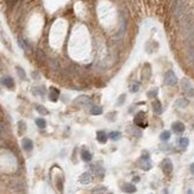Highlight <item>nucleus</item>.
I'll use <instances>...</instances> for the list:
<instances>
[{"mask_svg":"<svg viewBox=\"0 0 194 194\" xmlns=\"http://www.w3.org/2000/svg\"><path fill=\"white\" fill-rule=\"evenodd\" d=\"M180 24L182 26L183 36L186 37L188 41H194V24H193V22L191 19V16L188 14Z\"/></svg>","mask_w":194,"mask_h":194,"instance_id":"f257e3e1","label":"nucleus"},{"mask_svg":"<svg viewBox=\"0 0 194 194\" xmlns=\"http://www.w3.org/2000/svg\"><path fill=\"white\" fill-rule=\"evenodd\" d=\"M174 12H175V17H176V19H178L180 23H181V22H182V20H183V19L188 16V14H187V10H186V6H185L181 1H178V3H176Z\"/></svg>","mask_w":194,"mask_h":194,"instance_id":"f03ea898","label":"nucleus"},{"mask_svg":"<svg viewBox=\"0 0 194 194\" xmlns=\"http://www.w3.org/2000/svg\"><path fill=\"white\" fill-rule=\"evenodd\" d=\"M75 104L82 109H92V100L86 95H81L77 99H75Z\"/></svg>","mask_w":194,"mask_h":194,"instance_id":"7ed1b4c3","label":"nucleus"},{"mask_svg":"<svg viewBox=\"0 0 194 194\" xmlns=\"http://www.w3.org/2000/svg\"><path fill=\"white\" fill-rule=\"evenodd\" d=\"M181 88H182L183 93L186 95H188V96H193L194 95V88H193L192 83L188 80H186V79H183V80L181 81Z\"/></svg>","mask_w":194,"mask_h":194,"instance_id":"20e7f679","label":"nucleus"},{"mask_svg":"<svg viewBox=\"0 0 194 194\" xmlns=\"http://www.w3.org/2000/svg\"><path fill=\"white\" fill-rule=\"evenodd\" d=\"M139 166L142 167V169H144V170H149L151 168V162H150V158H149V155H148V153H143V156H142V158H140V161H139Z\"/></svg>","mask_w":194,"mask_h":194,"instance_id":"39448f33","label":"nucleus"},{"mask_svg":"<svg viewBox=\"0 0 194 194\" xmlns=\"http://www.w3.org/2000/svg\"><path fill=\"white\" fill-rule=\"evenodd\" d=\"M164 81H166V83L168 85V86H175L176 83H178V77H176V75L174 74V72H168L166 74V76H164Z\"/></svg>","mask_w":194,"mask_h":194,"instance_id":"423d86ee","label":"nucleus"},{"mask_svg":"<svg viewBox=\"0 0 194 194\" xmlns=\"http://www.w3.org/2000/svg\"><path fill=\"white\" fill-rule=\"evenodd\" d=\"M161 168L164 172V174H170L173 172V163L169 158H164L161 163Z\"/></svg>","mask_w":194,"mask_h":194,"instance_id":"0eeeda50","label":"nucleus"},{"mask_svg":"<svg viewBox=\"0 0 194 194\" xmlns=\"http://www.w3.org/2000/svg\"><path fill=\"white\" fill-rule=\"evenodd\" d=\"M93 180V175L91 173H83L80 178H79V182L82 183V185H88L91 183Z\"/></svg>","mask_w":194,"mask_h":194,"instance_id":"6e6552de","label":"nucleus"},{"mask_svg":"<svg viewBox=\"0 0 194 194\" xmlns=\"http://www.w3.org/2000/svg\"><path fill=\"white\" fill-rule=\"evenodd\" d=\"M172 130L175 132V134H182V132L185 131V125L181 121H175L172 124Z\"/></svg>","mask_w":194,"mask_h":194,"instance_id":"1a4fd4ad","label":"nucleus"},{"mask_svg":"<svg viewBox=\"0 0 194 194\" xmlns=\"http://www.w3.org/2000/svg\"><path fill=\"white\" fill-rule=\"evenodd\" d=\"M58 96H60V91L57 90V88H55V87H51L50 88V92H49V99L51 101L56 102L58 100Z\"/></svg>","mask_w":194,"mask_h":194,"instance_id":"9d476101","label":"nucleus"},{"mask_svg":"<svg viewBox=\"0 0 194 194\" xmlns=\"http://www.w3.org/2000/svg\"><path fill=\"white\" fill-rule=\"evenodd\" d=\"M144 120H145V114H144V112H139L137 116L135 117V123H136L138 126H145L147 124L144 123Z\"/></svg>","mask_w":194,"mask_h":194,"instance_id":"9b49d317","label":"nucleus"},{"mask_svg":"<svg viewBox=\"0 0 194 194\" xmlns=\"http://www.w3.org/2000/svg\"><path fill=\"white\" fill-rule=\"evenodd\" d=\"M22 145H23V149L26 151H30L32 150V148H33V143H32V140L29 139V138H24L22 140Z\"/></svg>","mask_w":194,"mask_h":194,"instance_id":"f8f14e48","label":"nucleus"},{"mask_svg":"<svg viewBox=\"0 0 194 194\" xmlns=\"http://www.w3.org/2000/svg\"><path fill=\"white\" fill-rule=\"evenodd\" d=\"M3 85H4L6 88H10V90H12V88L14 87L13 79L10 77V76H4V77H3Z\"/></svg>","mask_w":194,"mask_h":194,"instance_id":"ddd939ff","label":"nucleus"},{"mask_svg":"<svg viewBox=\"0 0 194 194\" xmlns=\"http://www.w3.org/2000/svg\"><path fill=\"white\" fill-rule=\"evenodd\" d=\"M96 139H98V142H100V143H106L107 142V135H106V132L105 131H102V130H100V131H98L96 132Z\"/></svg>","mask_w":194,"mask_h":194,"instance_id":"4468645a","label":"nucleus"},{"mask_svg":"<svg viewBox=\"0 0 194 194\" xmlns=\"http://www.w3.org/2000/svg\"><path fill=\"white\" fill-rule=\"evenodd\" d=\"M123 191L125 193H135L137 191V188L135 187V185H132V183H124L123 185Z\"/></svg>","mask_w":194,"mask_h":194,"instance_id":"2eb2a0df","label":"nucleus"},{"mask_svg":"<svg viewBox=\"0 0 194 194\" xmlns=\"http://www.w3.org/2000/svg\"><path fill=\"white\" fill-rule=\"evenodd\" d=\"M153 111L156 113V114H161L162 113V104L158 101V100H155L153 102Z\"/></svg>","mask_w":194,"mask_h":194,"instance_id":"dca6fc26","label":"nucleus"},{"mask_svg":"<svg viewBox=\"0 0 194 194\" xmlns=\"http://www.w3.org/2000/svg\"><path fill=\"white\" fill-rule=\"evenodd\" d=\"M188 144H189V140H188V138H186V137H182V138H180V139L178 140V145H179L180 149H182V150H185V149L188 147Z\"/></svg>","mask_w":194,"mask_h":194,"instance_id":"f3484780","label":"nucleus"},{"mask_svg":"<svg viewBox=\"0 0 194 194\" xmlns=\"http://www.w3.org/2000/svg\"><path fill=\"white\" fill-rule=\"evenodd\" d=\"M81 158L85 162H91L92 161V154L88 150H82L81 153Z\"/></svg>","mask_w":194,"mask_h":194,"instance_id":"a211bd4d","label":"nucleus"},{"mask_svg":"<svg viewBox=\"0 0 194 194\" xmlns=\"http://www.w3.org/2000/svg\"><path fill=\"white\" fill-rule=\"evenodd\" d=\"M188 104H189V101H188L187 99L182 98V99H179L178 101H176V106L180 107V109H185V107L188 106Z\"/></svg>","mask_w":194,"mask_h":194,"instance_id":"6ab92c4d","label":"nucleus"},{"mask_svg":"<svg viewBox=\"0 0 194 194\" xmlns=\"http://www.w3.org/2000/svg\"><path fill=\"white\" fill-rule=\"evenodd\" d=\"M91 113L93 114V116H99V114L102 113V109H101L100 106H92Z\"/></svg>","mask_w":194,"mask_h":194,"instance_id":"aec40b11","label":"nucleus"},{"mask_svg":"<svg viewBox=\"0 0 194 194\" xmlns=\"http://www.w3.org/2000/svg\"><path fill=\"white\" fill-rule=\"evenodd\" d=\"M92 194H106V188L104 186H100V187H96L92 191Z\"/></svg>","mask_w":194,"mask_h":194,"instance_id":"412c9836","label":"nucleus"},{"mask_svg":"<svg viewBox=\"0 0 194 194\" xmlns=\"http://www.w3.org/2000/svg\"><path fill=\"white\" fill-rule=\"evenodd\" d=\"M36 125L39 128V129H44L47 126V121L44 120L43 118H37L36 119Z\"/></svg>","mask_w":194,"mask_h":194,"instance_id":"4be33fe9","label":"nucleus"},{"mask_svg":"<svg viewBox=\"0 0 194 194\" xmlns=\"http://www.w3.org/2000/svg\"><path fill=\"white\" fill-rule=\"evenodd\" d=\"M109 137H110L112 140H118V139L120 138V132H118V131H112V132H110Z\"/></svg>","mask_w":194,"mask_h":194,"instance_id":"5701e85b","label":"nucleus"},{"mask_svg":"<svg viewBox=\"0 0 194 194\" xmlns=\"http://www.w3.org/2000/svg\"><path fill=\"white\" fill-rule=\"evenodd\" d=\"M138 90H139V83L138 82H132L130 85V92L131 93H136V92H138Z\"/></svg>","mask_w":194,"mask_h":194,"instance_id":"b1692460","label":"nucleus"},{"mask_svg":"<svg viewBox=\"0 0 194 194\" xmlns=\"http://www.w3.org/2000/svg\"><path fill=\"white\" fill-rule=\"evenodd\" d=\"M93 172L98 175V176H102L104 175V168H101V167H93Z\"/></svg>","mask_w":194,"mask_h":194,"instance_id":"393cba45","label":"nucleus"},{"mask_svg":"<svg viewBox=\"0 0 194 194\" xmlns=\"http://www.w3.org/2000/svg\"><path fill=\"white\" fill-rule=\"evenodd\" d=\"M160 138L162 140H164V142H166V140H168L170 138V132L169 131H163L162 134H161V136H160Z\"/></svg>","mask_w":194,"mask_h":194,"instance_id":"a878e982","label":"nucleus"},{"mask_svg":"<svg viewBox=\"0 0 194 194\" xmlns=\"http://www.w3.org/2000/svg\"><path fill=\"white\" fill-rule=\"evenodd\" d=\"M36 109H37V111L41 113V114H44V116H45V114H48L49 112H48V110L44 107V106H42V105H37L36 106Z\"/></svg>","mask_w":194,"mask_h":194,"instance_id":"bb28decb","label":"nucleus"},{"mask_svg":"<svg viewBox=\"0 0 194 194\" xmlns=\"http://www.w3.org/2000/svg\"><path fill=\"white\" fill-rule=\"evenodd\" d=\"M18 128H19V134H23V132L26 130V124H25V123L24 121H19L18 123Z\"/></svg>","mask_w":194,"mask_h":194,"instance_id":"cd10ccee","label":"nucleus"},{"mask_svg":"<svg viewBox=\"0 0 194 194\" xmlns=\"http://www.w3.org/2000/svg\"><path fill=\"white\" fill-rule=\"evenodd\" d=\"M17 72H18V75H19V77H20V79H23V80H24V79L26 77V75H25V72H24V70H23L20 67H17Z\"/></svg>","mask_w":194,"mask_h":194,"instance_id":"c85d7f7f","label":"nucleus"},{"mask_svg":"<svg viewBox=\"0 0 194 194\" xmlns=\"http://www.w3.org/2000/svg\"><path fill=\"white\" fill-rule=\"evenodd\" d=\"M188 57H189V60L192 61V62L194 63V47L189 48V50H188Z\"/></svg>","mask_w":194,"mask_h":194,"instance_id":"c756f323","label":"nucleus"},{"mask_svg":"<svg viewBox=\"0 0 194 194\" xmlns=\"http://www.w3.org/2000/svg\"><path fill=\"white\" fill-rule=\"evenodd\" d=\"M129 132H131V134L135 135V136H140V130H139V129H136V128H131Z\"/></svg>","mask_w":194,"mask_h":194,"instance_id":"7c9ffc66","label":"nucleus"},{"mask_svg":"<svg viewBox=\"0 0 194 194\" xmlns=\"http://www.w3.org/2000/svg\"><path fill=\"white\" fill-rule=\"evenodd\" d=\"M156 95H157V90H154L148 93V98H156Z\"/></svg>","mask_w":194,"mask_h":194,"instance_id":"2f4dec72","label":"nucleus"},{"mask_svg":"<svg viewBox=\"0 0 194 194\" xmlns=\"http://www.w3.org/2000/svg\"><path fill=\"white\" fill-rule=\"evenodd\" d=\"M124 99H125V95L123 94L121 96H119V99H118V102H117V105H121L123 102H124Z\"/></svg>","mask_w":194,"mask_h":194,"instance_id":"473e14b6","label":"nucleus"},{"mask_svg":"<svg viewBox=\"0 0 194 194\" xmlns=\"http://www.w3.org/2000/svg\"><path fill=\"white\" fill-rule=\"evenodd\" d=\"M17 1H18V0H8V5H10V6H14Z\"/></svg>","mask_w":194,"mask_h":194,"instance_id":"72a5a7b5","label":"nucleus"},{"mask_svg":"<svg viewBox=\"0 0 194 194\" xmlns=\"http://www.w3.org/2000/svg\"><path fill=\"white\" fill-rule=\"evenodd\" d=\"M191 173H192V174H194V163H192V164H191Z\"/></svg>","mask_w":194,"mask_h":194,"instance_id":"f704fd0d","label":"nucleus"},{"mask_svg":"<svg viewBox=\"0 0 194 194\" xmlns=\"http://www.w3.org/2000/svg\"><path fill=\"white\" fill-rule=\"evenodd\" d=\"M3 132H4V128H3L1 124H0V134H3Z\"/></svg>","mask_w":194,"mask_h":194,"instance_id":"c9c22d12","label":"nucleus"},{"mask_svg":"<svg viewBox=\"0 0 194 194\" xmlns=\"http://www.w3.org/2000/svg\"><path fill=\"white\" fill-rule=\"evenodd\" d=\"M134 181H135V182H138V181H139V178H138V176H136V178L134 179Z\"/></svg>","mask_w":194,"mask_h":194,"instance_id":"e433bc0d","label":"nucleus"},{"mask_svg":"<svg viewBox=\"0 0 194 194\" xmlns=\"http://www.w3.org/2000/svg\"><path fill=\"white\" fill-rule=\"evenodd\" d=\"M188 194H193V193H192V191H191V189H189V191H188Z\"/></svg>","mask_w":194,"mask_h":194,"instance_id":"4c0bfd02","label":"nucleus"},{"mask_svg":"<svg viewBox=\"0 0 194 194\" xmlns=\"http://www.w3.org/2000/svg\"><path fill=\"white\" fill-rule=\"evenodd\" d=\"M106 194H112V193H106Z\"/></svg>","mask_w":194,"mask_h":194,"instance_id":"58836bf2","label":"nucleus"}]
</instances>
